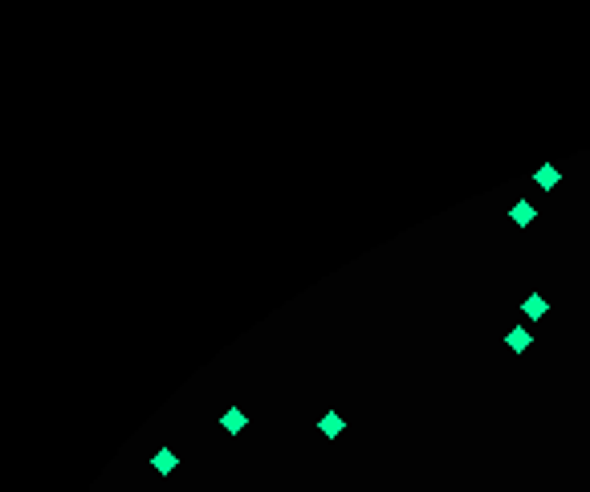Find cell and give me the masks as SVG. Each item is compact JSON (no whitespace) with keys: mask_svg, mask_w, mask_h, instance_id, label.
I'll return each mask as SVG.
<instances>
[{"mask_svg":"<svg viewBox=\"0 0 590 492\" xmlns=\"http://www.w3.org/2000/svg\"><path fill=\"white\" fill-rule=\"evenodd\" d=\"M505 346H509V350H513V354H525V350H529V346H534V334H529V330H525V325H513V330H509V334H505Z\"/></svg>","mask_w":590,"mask_h":492,"instance_id":"cell-1","label":"cell"},{"mask_svg":"<svg viewBox=\"0 0 590 492\" xmlns=\"http://www.w3.org/2000/svg\"><path fill=\"white\" fill-rule=\"evenodd\" d=\"M151 468H155V472H163V476H171V472L180 468V456H176L171 447H159V451L151 456Z\"/></svg>","mask_w":590,"mask_h":492,"instance_id":"cell-2","label":"cell"},{"mask_svg":"<svg viewBox=\"0 0 590 492\" xmlns=\"http://www.w3.org/2000/svg\"><path fill=\"white\" fill-rule=\"evenodd\" d=\"M318 431L326 436V440H338V436L346 431V419H342V415H334V411H326V415L318 419Z\"/></svg>","mask_w":590,"mask_h":492,"instance_id":"cell-3","label":"cell"},{"mask_svg":"<svg viewBox=\"0 0 590 492\" xmlns=\"http://www.w3.org/2000/svg\"><path fill=\"white\" fill-rule=\"evenodd\" d=\"M521 313H525L529 321H542L545 313H549V301H545L542 293H529V297L521 301Z\"/></svg>","mask_w":590,"mask_h":492,"instance_id":"cell-4","label":"cell"},{"mask_svg":"<svg viewBox=\"0 0 590 492\" xmlns=\"http://www.w3.org/2000/svg\"><path fill=\"white\" fill-rule=\"evenodd\" d=\"M220 427H224L228 436H240V431H244V427H249V415H244V411H236V407H232V411H224V415H220Z\"/></svg>","mask_w":590,"mask_h":492,"instance_id":"cell-5","label":"cell"},{"mask_svg":"<svg viewBox=\"0 0 590 492\" xmlns=\"http://www.w3.org/2000/svg\"><path fill=\"white\" fill-rule=\"evenodd\" d=\"M509 216H513V224H517V228H529V224L538 220V212H534V204H529V200H517Z\"/></svg>","mask_w":590,"mask_h":492,"instance_id":"cell-6","label":"cell"},{"mask_svg":"<svg viewBox=\"0 0 590 492\" xmlns=\"http://www.w3.org/2000/svg\"><path fill=\"white\" fill-rule=\"evenodd\" d=\"M558 179H562V171H558L554 163H545V167H538V171H534V183H538L542 191H554V187H558Z\"/></svg>","mask_w":590,"mask_h":492,"instance_id":"cell-7","label":"cell"}]
</instances>
